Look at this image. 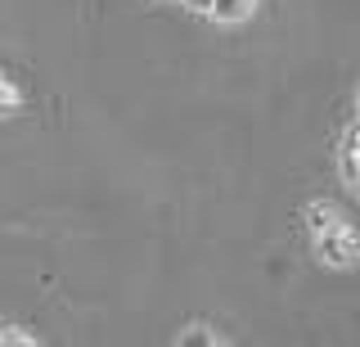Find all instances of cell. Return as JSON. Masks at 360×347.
Instances as JSON below:
<instances>
[{
    "mask_svg": "<svg viewBox=\"0 0 360 347\" xmlns=\"http://www.w3.org/2000/svg\"><path fill=\"white\" fill-rule=\"evenodd\" d=\"M315 253H320V262H329V266H352L360 257V239H356V230L347 226V221H338V226L315 234Z\"/></svg>",
    "mask_w": 360,
    "mask_h": 347,
    "instance_id": "obj_1",
    "label": "cell"
},
{
    "mask_svg": "<svg viewBox=\"0 0 360 347\" xmlns=\"http://www.w3.org/2000/svg\"><path fill=\"white\" fill-rule=\"evenodd\" d=\"M257 9V0H212L207 5V18H217V23H248Z\"/></svg>",
    "mask_w": 360,
    "mask_h": 347,
    "instance_id": "obj_2",
    "label": "cell"
},
{
    "mask_svg": "<svg viewBox=\"0 0 360 347\" xmlns=\"http://www.w3.org/2000/svg\"><path fill=\"white\" fill-rule=\"evenodd\" d=\"M0 343H14V347H32V343H37V334H22V329H14V324H9V329H0Z\"/></svg>",
    "mask_w": 360,
    "mask_h": 347,
    "instance_id": "obj_3",
    "label": "cell"
},
{
    "mask_svg": "<svg viewBox=\"0 0 360 347\" xmlns=\"http://www.w3.org/2000/svg\"><path fill=\"white\" fill-rule=\"evenodd\" d=\"M180 5H189V9H198V14H207V5H212V0H180Z\"/></svg>",
    "mask_w": 360,
    "mask_h": 347,
    "instance_id": "obj_4",
    "label": "cell"
}]
</instances>
